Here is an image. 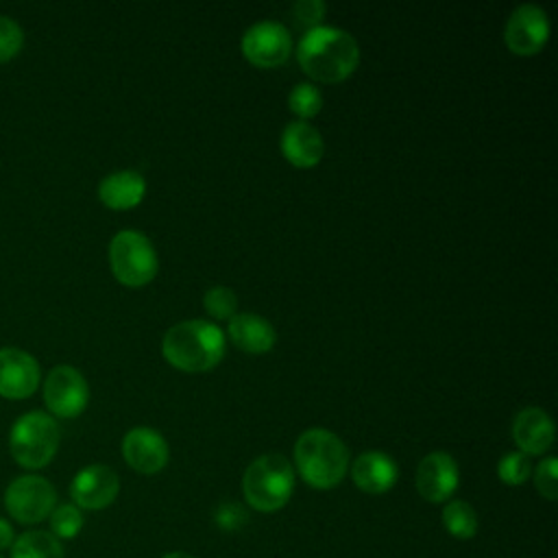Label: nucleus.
<instances>
[{
  "mask_svg": "<svg viewBox=\"0 0 558 558\" xmlns=\"http://www.w3.org/2000/svg\"><path fill=\"white\" fill-rule=\"evenodd\" d=\"M296 59L310 78L318 83H340L355 72L360 46L353 35L342 28L314 26L301 37Z\"/></svg>",
  "mask_w": 558,
  "mask_h": 558,
  "instance_id": "f257e3e1",
  "label": "nucleus"
},
{
  "mask_svg": "<svg viewBox=\"0 0 558 558\" xmlns=\"http://www.w3.org/2000/svg\"><path fill=\"white\" fill-rule=\"evenodd\" d=\"M161 353L170 366L183 373H205L225 357V333L209 320H183L166 331Z\"/></svg>",
  "mask_w": 558,
  "mask_h": 558,
  "instance_id": "f03ea898",
  "label": "nucleus"
},
{
  "mask_svg": "<svg viewBox=\"0 0 558 558\" xmlns=\"http://www.w3.org/2000/svg\"><path fill=\"white\" fill-rule=\"evenodd\" d=\"M294 464L301 480L318 490L338 486L349 471V449L329 429H305L294 442Z\"/></svg>",
  "mask_w": 558,
  "mask_h": 558,
  "instance_id": "7ed1b4c3",
  "label": "nucleus"
},
{
  "mask_svg": "<svg viewBox=\"0 0 558 558\" xmlns=\"http://www.w3.org/2000/svg\"><path fill=\"white\" fill-rule=\"evenodd\" d=\"M294 490V469L281 453H264L255 458L242 475V493L246 504L257 512L281 510Z\"/></svg>",
  "mask_w": 558,
  "mask_h": 558,
  "instance_id": "20e7f679",
  "label": "nucleus"
},
{
  "mask_svg": "<svg viewBox=\"0 0 558 558\" xmlns=\"http://www.w3.org/2000/svg\"><path fill=\"white\" fill-rule=\"evenodd\" d=\"M59 440L61 432L54 416L41 410H31L11 425L9 451L22 469L37 471L52 462Z\"/></svg>",
  "mask_w": 558,
  "mask_h": 558,
  "instance_id": "39448f33",
  "label": "nucleus"
},
{
  "mask_svg": "<svg viewBox=\"0 0 558 558\" xmlns=\"http://www.w3.org/2000/svg\"><path fill=\"white\" fill-rule=\"evenodd\" d=\"M109 266L122 286L142 288L155 279L159 259L144 233L124 229L118 231L109 242Z\"/></svg>",
  "mask_w": 558,
  "mask_h": 558,
  "instance_id": "423d86ee",
  "label": "nucleus"
},
{
  "mask_svg": "<svg viewBox=\"0 0 558 558\" xmlns=\"http://www.w3.org/2000/svg\"><path fill=\"white\" fill-rule=\"evenodd\" d=\"M4 510L9 517L22 525H35L50 517L57 506L54 486L35 473L17 475L4 488Z\"/></svg>",
  "mask_w": 558,
  "mask_h": 558,
  "instance_id": "0eeeda50",
  "label": "nucleus"
},
{
  "mask_svg": "<svg viewBox=\"0 0 558 558\" xmlns=\"http://www.w3.org/2000/svg\"><path fill=\"white\" fill-rule=\"evenodd\" d=\"M89 401V386L85 377L70 364L50 368L44 379V403L50 416L76 418Z\"/></svg>",
  "mask_w": 558,
  "mask_h": 558,
  "instance_id": "6e6552de",
  "label": "nucleus"
},
{
  "mask_svg": "<svg viewBox=\"0 0 558 558\" xmlns=\"http://www.w3.org/2000/svg\"><path fill=\"white\" fill-rule=\"evenodd\" d=\"M242 54L255 68H277L283 65L292 54V35L290 31L272 20L257 22L248 26L240 41Z\"/></svg>",
  "mask_w": 558,
  "mask_h": 558,
  "instance_id": "1a4fd4ad",
  "label": "nucleus"
},
{
  "mask_svg": "<svg viewBox=\"0 0 558 558\" xmlns=\"http://www.w3.org/2000/svg\"><path fill=\"white\" fill-rule=\"evenodd\" d=\"M549 39V20L538 4H519L504 28V41L517 57L538 54Z\"/></svg>",
  "mask_w": 558,
  "mask_h": 558,
  "instance_id": "9d476101",
  "label": "nucleus"
},
{
  "mask_svg": "<svg viewBox=\"0 0 558 558\" xmlns=\"http://www.w3.org/2000/svg\"><path fill=\"white\" fill-rule=\"evenodd\" d=\"M118 493L120 477L107 464L83 466L70 484L72 504L81 510H102L116 501Z\"/></svg>",
  "mask_w": 558,
  "mask_h": 558,
  "instance_id": "9b49d317",
  "label": "nucleus"
},
{
  "mask_svg": "<svg viewBox=\"0 0 558 558\" xmlns=\"http://www.w3.org/2000/svg\"><path fill=\"white\" fill-rule=\"evenodd\" d=\"M458 464L447 451H432L416 466L414 486L418 495L429 504L449 501L458 488Z\"/></svg>",
  "mask_w": 558,
  "mask_h": 558,
  "instance_id": "f8f14e48",
  "label": "nucleus"
},
{
  "mask_svg": "<svg viewBox=\"0 0 558 558\" xmlns=\"http://www.w3.org/2000/svg\"><path fill=\"white\" fill-rule=\"evenodd\" d=\"M39 381L41 371L31 353L17 347L0 349V397L26 399L37 390Z\"/></svg>",
  "mask_w": 558,
  "mask_h": 558,
  "instance_id": "ddd939ff",
  "label": "nucleus"
},
{
  "mask_svg": "<svg viewBox=\"0 0 558 558\" xmlns=\"http://www.w3.org/2000/svg\"><path fill=\"white\" fill-rule=\"evenodd\" d=\"M122 456L133 471L142 475H155L168 464L170 451L168 442L157 429L133 427L122 438Z\"/></svg>",
  "mask_w": 558,
  "mask_h": 558,
  "instance_id": "4468645a",
  "label": "nucleus"
},
{
  "mask_svg": "<svg viewBox=\"0 0 558 558\" xmlns=\"http://www.w3.org/2000/svg\"><path fill=\"white\" fill-rule=\"evenodd\" d=\"M556 427L549 414L541 408H525L512 421V438L521 453L541 456L554 445Z\"/></svg>",
  "mask_w": 558,
  "mask_h": 558,
  "instance_id": "2eb2a0df",
  "label": "nucleus"
},
{
  "mask_svg": "<svg viewBox=\"0 0 558 558\" xmlns=\"http://www.w3.org/2000/svg\"><path fill=\"white\" fill-rule=\"evenodd\" d=\"M397 462L384 451H364L351 464L353 484L368 495L388 493L397 484Z\"/></svg>",
  "mask_w": 558,
  "mask_h": 558,
  "instance_id": "dca6fc26",
  "label": "nucleus"
},
{
  "mask_svg": "<svg viewBox=\"0 0 558 558\" xmlns=\"http://www.w3.org/2000/svg\"><path fill=\"white\" fill-rule=\"evenodd\" d=\"M281 153L294 168H314L323 159L325 142L310 122L294 120L281 133Z\"/></svg>",
  "mask_w": 558,
  "mask_h": 558,
  "instance_id": "f3484780",
  "label": "nucleus"
},
{
  "mask_svg": "<svg viewBox=\"0 0 558 558\" xmlns=\"http://www.w3.org/2000/svg\"><path fill=\"white\" fill-rule=\"evenodd\" d=\"M146 194V181L137 170H116L98 183V198L105 207L124 211L142 203Z\"/></svg>",
  "mask_w": 558,
  "mask_h": 558,
  "instance_id": "a211bd4d",
  "label": "nucleus"
},
{
  "mask_svg": "<svg viewBox=\"0 0 558 558\" xmlns=\"http://www.w3.org/2000/svg\"><path fill=\"white\" fill-rule=\"evenodd\" d=\"M229 338L231 342L246 351V353H253V355H262V353H268L275 342H277V333H275V327L253 314V312H242V314H235L231 320H229Z\"/></svg>",
  "mask_w": 558,
  "mask_h": 558,
  "instance_id": "6ab92c4d",
  "label": "nucleus"
},
{
  "mask_svg": "<svg viewBox=\"0 0 558 558\" xmlns=\"http://www.w3.org/2000/svg\"><path fill=\"white\" fill-rule=\"evenodd\" d=\"M11 558H65L63 545L46 530H26L15 536L11 545Z\"/></svg>",
  "mask_w": 558,
  "mask_h": 558,
  "instance_id": "aec40b11",
  "label": "nucleus"
},
{
  "mask_svg": "<svg viewBox=\"0 0 558 558\" xmlns=\"http://www.w3.org/2000/svg\"><path fill=\"white\" fill-rule=\"evenodd\" d=\"M442 525L453 538L466 541L477 532V514L471 504L462 499H449L442 508Z\"/></svg>",
  "mask_w": 558,
  "mask_h": 558,
  "instance_id": "412c9836",
  "label": "nucleus"
},
{
  "mask_svg": "<svg viewBox=\"0 0 558 558\" xmlns=\"http://www.w3.org/2000/svg\"><path fill=\"white\" fill-rule=\"evenodd\" d=\"M48 523H50L48 532L52 536H57L59 541H70L78 536L85 519H83V510L76 508L74 504H57L48 517Z\"/></svg>",
  "mask_w": 558,
  "mask_h": 558,
  "instance_id": "4be33fe9",
  "label": "nucleus"
},
{
  "mask_svg": "<svg viewBox=\"0 0 558 558\" xmlns=\"http://www.w3.org/2000/svg\"><path fill=\"white\" fill-rule=\"evenodd\" d=\"M288 107L294 116H299L301 120L307 122L323 109V94L312 83H299L290 89Z\"/></svg>",
  "mask_w": 558,
  "mask_h": 558,
  "instance_id": "5701e85b",
  "label": "nucleus"
},
{
  "mask_svg": "<svg viewBox=\"0 0 558 558\" xmlns=\"http://www.w3.org/2000/svg\"><path fill=\"white\" fill-rule=\"evenodd\" d=\"M203 307L216 320H231L238 314V296L231 288L216 286L205 292Z\"/></svg>",
  "mask_w": 558,
  "mask_h": 558,
  "instance_id": "b1692460",
  "label": "nucleus"
},
{
  "mask_svg": "<svg viewBox=\"0 0 558 558\" xmlns=\"http://www.w3.org/2000/svg\"><path fill=\"white\" fill-rule=\"evenodd\" d=\"M497 475L508 486H521L532 475L530 458L521 451H508L497 464Z\"/></svg>",
  "mask_w": 558,
  "mask_h": 558,
  "instance_id": "393cba45",
  "label": "nucleus"
},
{
  "mask_svg": "<svg viewBox=\"0 0 558 558\" xmlns=\"http://www.w3.org/2000/svg\"><path fill=\"white\" fill-rule=\"evenodd\" d=\"M24 46V33L20 24L7 15H0V63L11 61Z\"/></svg>",
  "mask_w": 558,
  "mask_h": 558,
  "instance_id": "a878e982",
  "label": "nucleus"
},
{
  "mask_svg": "<svg viewBox=\"0 0 558 558\" xmlns=\"http://www.w3.org/2000/svg\"><path fill=\"white\" fill-rule=\"evenodd\" d=\"M534 486L549 501H554L558 497V460L556 458L549 456L536 464Z\"/></svg>",
  "mask_w": 558,
  "mask_h": 558,
  "instance_id": "bb28decb",
  "label": "nucleus"
},
{
  "mask_svg": "<svg viewBox=\"0 0 558 558\" xmlns=\"http://www.w3.org/2000/svg\"><path fill=\"white\" fill-rule=\"evenodd\" d=\"M325 11H327V4L323 0H299L292 7L294 17L312 28L318 26V22L325 17Z\"/></svg>",
  "mask_w": 558,
  "mask_h": 558,
  "instance_id": "cd10ccee",
  "label": "nucleus"
},
{
  "mask_svg": "<svg viewBox=\"0 0 558 558\" xmlns=\"http://www.w3.org/2000/svg\"><path fill=\"white\" fill-rule=\"evenodd\" d=\"M216 523H218L222 530L233 532V530H238L240 525L246 523V512H244V508H242L240 504H233V501L222 504V506L216 510Z\"/></svg>",
  "mask_w": 558,
  "mask_h": 558,
  "instance_id": "c85d7f7f",
  "label": "nucleus"
},
{
  "mask_svg": "<svg viewBox=\"0 0 558 558\" xmlns=\"http://www.w3.org/2000/svg\"><path fill=\"white\" fill-rule=\"evenodd\" d=\"M13 541H15V532H13V525L9 523V519L0 517V551H4V549H11Z\"/></svg>",
  "mask_w": 558,
  "mask_h": 558,
  "instance_id": "c756f323",
  "label": "nucleus"
},
{
  "mask_svg": "<svg viewBox=\"0 0 558 558\" xmlns=\"http://www.w3.org/2000/svg\"><path fill=\"white\" fill-rule=\"evenodd\" d=\"M161 558H194V556H190V554H185V551H170V554H166V556H161Z\"/></svg>",
  "mask_w": 558,
  "mask_h": 558,
  "instance_id": "7c9ffc66",
  "label": "nucleus"
},
{
  "mask_svg": "<svg viewBox=\"0 0 558 558\" xmlns=\"http://www.w3.org/2000/svg\"><path fill=\"white\" fill-rule=\"evenodd\" d=\"M0 558H2V556H0Z\"/></svg>",
  "mask_w": 558,
  "mask_h": 558,
  "instance_id": "2f4dec72",
  "label": "nucleus"
}]
</instances>
